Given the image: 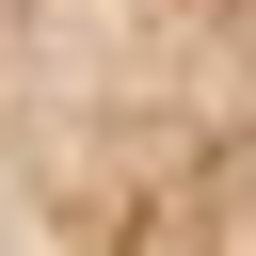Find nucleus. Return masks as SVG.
I'll return each mask as SVG.
<instances>
[{
  "instance_id": "nucleus-1",
  "label": "nucleus",
  "mask_w": 256,
  "mask_h": 256,
  "mask_svg": "<svg viewBox=\"0 0 256 256\" xmlns=\"http://www.w3.org/2000/svg\"><path fill=\"white\" fill-rule=\"evenodd\" d=\"M0 256H256V0H0Z\"/></svg>"
}]
</instances>
